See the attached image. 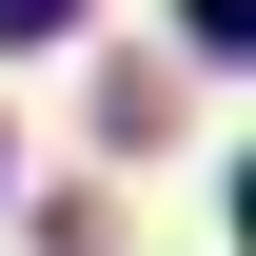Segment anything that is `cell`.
<instances>
[{
  "label": "cell",
  "instance_id": "obj_1",
  "mask_svg": "<svg viewBox=\"0 0 256 256\" xmlns=\"http://www.w3.org/2000/svg\"><path fill=\"white\" fill-rule=\"evenodd\" d=\"M178 20H197V60H236V40H256V0H178Z\"/></svg>",
  "mask_w": 256,
  "mask_h": 256
},
{
  "label": "cell",
  "instance_id": "obj_2",
  "mask_svg": "<svg viewBox=\"0 0 256 256\" xmlns=\"http://www.w3.org/2000/svg\"><path fill=\"white\" fill-rule=\"evenodd\" d=\"M60 20H79V0H0V40H60Z\"/></svg>",
  "mask_w": 256,
  "mask_h": 256
}]
</instances>
